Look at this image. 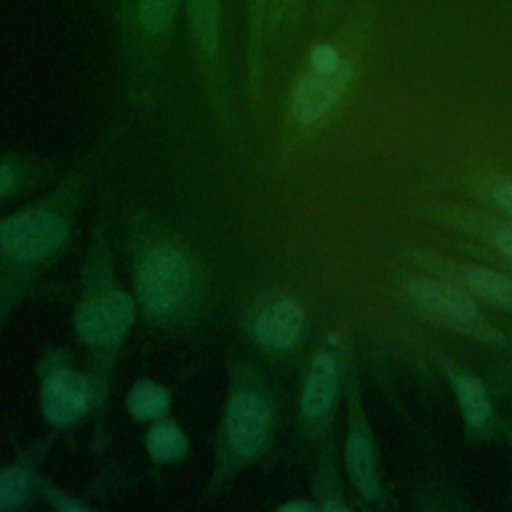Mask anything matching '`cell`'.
<instances>
[{
	"label": "cell",
	"instance_id": "1",
	"mask_svg": "<svg viewBox=\"0 0 512 512\" xmlns=\"http://www.w3.org/2000/svg\"><path fill=\"white\" fill-rule=\"evenodd\" d=\"M122 128L102 134L40 198L0 218V332L68 252L86 198L120 144Z\"/></svg>",
	"mask_w": 512,
	"mask_h": 512
},
{
	"label": "cell",
	"instance_id": "2",
	"mask_svg": "<svg viewBox=\"0 0 512 512\" xmlns=\"http://www.w3.org/2000/svg\"><path fill=\"white\" fill-rule=\"evenodd\" d=\"M110 208V196L102 194L84 250L78 298L72 314L74 334L86 356L84 368L94 388L90 446L96 454L108 448L112 382L122 348L140 316L134 296L120 284L116 274Z\"/></svg>",
	"mask_w": 512,
	"mask_h": 512
},
{
	"label": "cell",
	"instance_id": "3",
	"mask_svg": "<svg viewBox=\"0 0 512 512\" xmlns=\"http://www.w3.org/2000/svg\"><path fill=\"white\" fill-rule=\"evenodd\" d=\"M132 296L146 328L166 336L192 334L208 308L210 280L194 244L150 210L124 222Z\"/></svg>",
	"mask_w": 512,
	"mask_h": 512
},
{
	"label": "cell",
	"instance_id": "4",
	"mask_svg": "<svg viewBox=\"0 0 512 512\" xmlns=\"http://www.w3.org/2000/svg\"><path fill=\"white\" fill-rule=\"evenodd\" d=\"M278 410L272 390L252 358L230 352L222 416L212 446V468L202 498L220 496L244 470L256 466L272 448Z\"/></svg>",
	"mask_w": 512,
	"mask_h": 512
},
{
	"label": "cell",
	"instance_id": "5",
	"mask_svg": "<svg viewBox=\"0 0 512 512\" xmlns=\"http://www.w3.org/2000/svg\"><path fill=\"white\" fill-rule=\"evenodd\" d=\"M186 0H122L116 20V68L130 106L148 110L166 94L172 46Z\"/></svg>",
	"mask_w": 512,
	"mask_h": 512
},
{
	"label": "cell",
	"instance_id": "6",
	"mask_svg": "<svg viewBox=\"0 0 512 512\" xmlns=\"http://www.w3.org/2000/svg\"><path fill=\"white\" fill-rule=\"evenodd\" d=\"M184 24L190 56L210 116L226 138L236 140L240 118L226 50V0H186Z\"/></svg>",
	"mask_w": 512,
	"mask_h": 512
},
{
	"label": "cell",
	"instance_id": "7",
	"mask_svg": "<svg viewBox=\"0 0 512 512\" xmlns=\"http://www.w3.org/2000/svg\"><path fill=\"white\" fill-rule=\"evenodd\" d=\"M36 378L38 406L50 430L68 432L92 416V380L68 348L46 346L36 362Z\"/></svg>",
	"mask_w": 512,
	"mask_h": 512
},
{
	"label": "cell",
	"instance_id": "8",
	"mask_svg": "<svg viewBox=\"0 0 512 512\" xmlns=\"http://www.w3.org/2000/svg\"><path fill=\"white\" fill-rule=\"evenodd\" d=\"M352 60L332 42L314 44L294 80L288 112L298 126H314L328 116L352 82Z\"/></svg>",
	"mask_w": 512,
	"mask_h": 512
},
{
	"label": "cell",
	"instance_id": "9",
	"mask_svg": "<svg viewBox=\"0 0 512 512\" xmlns=\"http://www.w3.org/2000/svg\"><path fill=\"white\" fill-rule=\"evenodd\" d=\"M306 314L290 296H270L254 304L246 318V336L260 352L284 356L294 350L304 334Z\"/></svg>",
	"mask_w": 512,
	"mask_h": 512
},
{
	"label": "cell",
	"instance_id": "10",
	"mask_svg": "<svg viewBox=\"0 0 512 512\" xmlns=\"http://www.w3.org/2000/svg\"><path fill=\"white\" fill-rule=\"evenodd\" d=\"M338 378L340 366L334 352L318 350L306 368L298 400V420L304 436L316 438L326 430L336 402Z\"/></svg>",
	"mask_w": 512,
	"mask_h": 512
},
{
	"label": "cell",
	"instance_id": "11",
	"mask_svg": "<svg viewBox=\"0 0 512 512\" xmlns=\"http://www.w3.org/2000/svg\"><path fill=\"white\" fill-rule=\"evenodd\" d=\"M408 292L424 312L460 332L484 336L490 330L472 298L450 284L432 278H412Z\"/></svg>",
	"mask_w": 512,
	"mask_h": 512
},
{
	"label": "cell",
	"instance_id": "12",
	"mask_svg": "<svg viewBox=\"0 0 512 512\" xmlns=\"http://www.w3.org/2000/svg\"><path fill=\"white\" fill-rule=\"evenodd\" d=\"M56 434L50 430L26 444L10 462L0 464V512L30 508L32 500L38 498L36 482Z\"/></svg>",
	"mask_w": 512,
	"mask_h": 512
},
{
	"label": "cell",
	"instance_id": "13",
	"mask_svg": "<svg viewBox=\"0 0 512 512\" xmlns=\"http://www.w3.org/2000/svg\"><path fill=\"white\" fill-rule=\"evenodd\" d=\"M62 172L60 158L44 152H0V202L46 188Z\"/></svg>",
	"mask_w": 512,
	"mask_h": 512
},
{
	"label": "cell",
	"instance_id": "14",
	"mask_svg": "<svg viewBox=\"0 0 512 512\" xmlns=\"http://www.w3.org/2000/svg\"><path fill=\"white\" fill-rule=\"evenodd\" d=\"M344 460L348 476L358 494L364 498H374L380 490L376 456L370 434L360 420H350V430L344 446Z\"/></svg>",
	"mask_w": 512,
	"mask_h": 512
},
{
	"label": "cell",
	"instance_id": "15",
	"mask_svg": "<svg viewBox=\"0 0 512 512\" xmlns=\"http://www.w3.org/2000/svg\"><path fill=\"white\" fill-rule=\"evenodd\" d=\"M144 450L154 464H178L190 450V438L176 420L166 416L148 424L144 434Z\"/></svg>",
	"mask_w": 512,
	"mask_h": 512
},
{
	"label": "cell",
	"instance_id": "16",
	"mask_svg": "<svg viewBox=\"0 0 512 512\" xmlns=\"http://www.w3.org/2000/svg\"><path fill=\"white\" fill-rule=\"evenodd\" d=\"M270 0H246V84L256 102L264 62V20Z\"/></svg>",
	"mask_w": 512,
	"mask_h": 512
},
{
	"label": "cell",
	"instance_id": "17",
	"mask_svg": "<svg viewBox=\"0 0 512 512\" xmlns=\"http://www.w3.org/2000/svg\"><path fill=\"white\" fill-rule=\"evenodd\" d=\"M172 408V394L152 378H138L126 394V410L136 422H156L166 418Z\"/></svg>",
	"mask_w": 512,
	"mask_h": 512
},
{
	"label": "cell",
	"instance_id": "18",
	"mask_svg": "<svg viewBox=\"0 0 512 512\" xmlns=\"http://www.w3.org/2000/svg\"><path fill=\"white\" fill-rule=\"evenodd\" d=\"M460 412L470 426H482L492 416L490 398L476 376L462 374L454 382Z\"/></svg>",
	"mask_w": 512,
	"mask_h": 512
},
{
	"label": "cell",
	"instance_id": "19",
	"mask_svg": "<svg viewBox=\"0 0 512 512\" xmlns=\"http://www.w3.org/2000/svg\"><path fill=\"white\" fill-rule=\"evenodd\" d=\"M466 286L480 298L512 308V278L490 268H466Z\"/></svg>",
	"mask_w": 512,
	"mask_h": 512
},
{
	"label": "cell",
	"instance_id": "20",
	"mask_svg": "<svg viewBox=\"0 0 512 512\" xmlns=\"http://www.w3.org/2000/svg\"><path fill=\"white\" fill-rule=\"evenodd\" d=\"M36 494H38V498L44 500L50 508L60 510V512H84V510H90V508H92L88 500H82L80 496L62 490L60 486H56L54 482H50L46 476H42V472H40L38 482H36Z\"/></svg>",
	"mask_w": 512,
	"mask_h": 512
},
{
	"label": "cell",
	"instance_id": "21",
	"mask_svg": "<svg viewBox=\"0 0 512 512\" xmlns=\"http://www.w3.org/2000/svg\"><path fill=\"white\" fill-rule=\"evenodd\" d=\"M494 200L496 204L506 210L508 214H512V184L510 182H504L500 186L494 188Z\"/></svg>",
	"mask_w": 512,
	"mask_h": 512
},
{
	"label": "cell",
	"instance_id": "22",
	"mask_svg": "<svg viewBox=\"0 0 512 512\" xmlns=\"http://www.w3.org/2000/svg\"><path fill=\"white\" fill-rule=\"evenodd\" d=\"M496 244L498 248L512 258V224H504L496 232Z\"/></svg>",
	"mask_w": 512,
	"mask_h": 512
},
{
	"label": "cell",
	"instance_id": "23",
	"mask_svg": "<svg viewBox=\"0 0 512 512\" xmlns=\"http://www.w3.org/2000/svg\"><path fill=\"white\" fill-rule=\"evenodd\" d=\"M316 508H318L316 504L304 502V500H292V502H286V504L278 506V510H282V512H312Z\"/></svg>",
	"mask_w": 512,
	"mask_h": 512
},
{
	"label": "cell",
	"instance_id": "24",
	"mask_svg": "<svg viewBox=\"0 0 512 512\" xmlns=\"http://www.w3.org/2000/svg\"><path fill=\"white\" fill-rule=\"evenodd\" d=\"M104 2H110V4H120L122 0H104Z\"/></svg>",
	"mask_w": 512,
	"mask_h": 512
},
{
	"label": "cell",
	"instance_id": "25",
	"mask_svg": "<svg viewBox=\"0 0 512 512\" xmlns=\"http://www.w3.org/2000/svg\"><path fill=\"white\" fill-rule=\"evenodd\" d=\"M330 2H332V0H322V4H324V6H328Z\"/></svg>",
	"mask_w": 512,
	"mask_h": 512
}]
</instances>
